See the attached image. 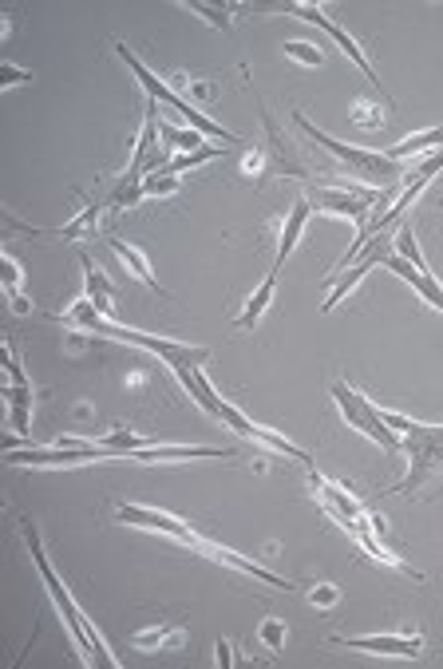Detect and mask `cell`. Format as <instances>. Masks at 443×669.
<instances>
[{
    "label": "cell",
    "mask_w": 443,
    "mask_h": 669,
    "mask_svg": "<svg viewBox=\"0 0 443 669\" xmlns=\"http://www.w3.org/2000/svg\"><path fill=\"white\" fill-rule=\"evenodd\" d=\"M309 483H313V491H316V500H321V507L328 511V519L333 523H340L345 527V535L352 542H357L360 551L369 554V559H376V563H384V566H392V571H400V574H408V578H416L420 583L423 574L420 571H411L404 559H396V554L380 542V515L376 511H369L364 503L352 495L348 488H340V483H333V479H325V476H316L313 468H309Z\"/></svg>",
    "instance_id": "cell-1"
},
{
    "label": "cell",
    "mask_w": 443,
    "mask_h": 669,
    "mask_svg": "<svg viewBox=\"0 0 443 669\" xmlns=\"http://www.w3.org/2000/svg\"><path fill=\"white\" fill-rule=\"evenodd\" d=\"M63 325H72L80 333H92V337H107V341H119V345H135V349H147L155 353L158 361H167L170 369H179V365H206L211 361V349H202V345H187V341H167V337H151V333H139V330H127V325H116L111 318H104L92 301H75L68 313H63Z\"/></svg>",
    "instance_id": "cell-2"
},
{
    "label": "cell",
    "mask_w": 443,
    "mask_h": 669,
    "mask_svg": "<svg viewBox=\"0 0 443 669\" xmlns=\"http://www.w3.org/2000/svg\"><path fill=\"white\" fill-rule=\"evenodd\" d=\"M24 542H28V554H32V563H36V571H40V578H44V586H48V598H52V606H56V614L63 618V626H68V634H72V642H75V649L84 654V666H111L116 669L119 661L111 658V649H107V642L99 637V630L87 622V614L75 606V598L68 595V586L60 583V574H56V566L48 563V554H44V542H40V535H36V527L32 523H24Z\"/></svg>",
    "instance_id": "cell-3"
},
{
    "label": "cell",
    "mask_w": 443,
    "mask_h": 669,
    "mask_svg": "<svg viewBox=\"0 0 443 669\" xmlns=\"http://www.w3.org/2000/svg\"><path fill=\"white\" fill-rule=\"evenodd\" d=\"M384 425L392 432H400L404 456H408V476L392 488V495H411L435 471H443V425H420V420H411V416H400V413H384Z\"/></svg>",
    "instance_id": "cell-4"
},
{
    "label": "cell",
    "mask_w": 443,
    "mask_h": 669,
    "mask_svg": "<svg viewBox=\"0 0 443 669\" xmlns=\"http://www.w3.org/2000/svg\"><path fill=\"white\" fill-rule=\"evenodd\" d=\"M294 123L301 131H306L309 139H313L316 147H325L328 155H337L340 167L352 170V179H364L372 187V191H384V187H392V182L408 179L404 175V163H392L384 151H364V147H348V143H340V139L325 135V131H316L313 123H309L301 111H294Z\"/></svg>",
    "instance_id": "cell-5"
},
{
    "label": "cell",
    "mask_w": 443,
    "mask_h": 669,
    "mask_svg": "<svg viewBox=\"0 0 443 669\" xmlns=\"http://www.w3.org/2000/svg\"><path fill=\"white\" fill-rule=\"evenodd\" d=\"M116 52H119V60H123V64L131 68V75H135L139 84H143V92H147V96L155 99V104L170 107V111H175V116H179L182 123H187V128L202 131V135H211V139H226V143H238V135H234V131L218 128V123H214L211 116H202L199 107H194V104H187V99H182L179 92H175V87H170L167 80H163V75H155V72H151V68L143 64V60H139L135 52H131V44L116 40Z\"/></svg>",
    "instance_id": "cell-6"
},
{
    "label": "cell",
    "mask_w": 443,
    "mask_h": 669,
    "mask_svg": "<svg viewBox=\"0 0 443 669\" xmlns=\"http://www.w3.org/2000/svg\"><path fill=\"white\" fill-rule=\"evenodd\" d=\"M384 266L400 277V282H408V286L416 289V294H420V298L428 301L435 313H443V286H440V277L428 270V262H423V254H420V246H416V230H411L408 223L396 226V238H392V254L384 258Z\"/></svg>",
    "instance_id": "cell-7"
},
{
    "label": "cell",
    "mask_w": 443,
    "mask_h": 669,
    "mask_svg": "<svg viewBox=\"0 0 443 669\" xmlns=\"http://www.w3.org/2000/svg\"><path fill=\"white\" fill-rule=\"evenodd\" d=\"M333 401H337L340 416H345V425L352 428V432H360L364 440H372L376 447H384L388 456L404 452L400 432H392V428L384 425V413H380L376 404L360 393V389H352L348 381H337V384H333Z\"/></svg>",
    "instance_id": "cell-8"
},
{
    "label": "cell",
    "mask_w": 443,
    "mask_h": 669,
    "mask_svg": "<svg viewBox=\"0 0 443 669\" xmlns=\"http://www.w3.org/2000/svg\"><path fill=\"white\" fill-rule=\"evenodd\" d=\"M119 523H131V527H143V531H155V535H167V539H179L182 547H199L202 535L190 527L187 519L179 515H170V511H158V507H143V503H119L116 507Z\"/></svg>",
    "instance_id": "cell-9"
},
{
    "label": "cell",
    "mask_w": 443,
    "mask_h": 669,
    "mask_svg": "<svg viewBox=\"0 0 443 669\" xmlns=\"http://www.w3.org/2000/svg\"><path fill=\"white\" fill-rule=\"evenodd\" d=\"M277 9L289 12V16H297V21H309V24H316V28H325L328 40L337 44L340 52H345L348 60H352V64H357L360 72H364V80H369L372 87H380V75H376V68L369 64V56L360 52V44L352 40V36H348L345 28H340V24L333 21V16H328L325 9H321V4H277Z\"/></svg>",
    "instance_id": "cell-10"
},
{
    "label": "cell",
    "mask_w": 443,
    "mask_h": 669,
    "mask_svg": "<svg viewBox=\"0 0 443 669\" xmlns=\"http://www.w3.org/2000/svg\"><path fill=\"white\" fill-rule=\"evenodd\" d=\"M218 425H226V428H230V432L246 435V440H253V444L270 447V452H277V456H289V459H297V464H306V468H313V456H309V452H301V447H297L294 440H285V435L270 432V428L253 425L250 416H246L242 408H234L230 401H226V408H222Z\"/></svg>",
    "instance_id": "cell-11"
},
{
    "label": "cell",
    "mask_w": 443,
    "mask_h": 669,
    "mask_svg": "<svg viewBox=\"0 0 443 669\" xmlns=\"http://www.w3.org/2000/svg\"><path fill=\"white\" fill-rule=\"evenodd\" d=\"M392 238H396V230H384V235H376L369 246H364V250H360V262H357V266L348 270V274L333 277V286H328L325 301H321V313H333V309H337L340 301H345L348 294H352V286H357L360 277L369 274L372 266H380V262H384V258L392 254Z\"/></svg>",
    "instance_id": "cell-12"
},
{
    "label": "cell",
    "mask_w": 443,
    "mask_h": 669,
    "mask_svg": "<svg viewBox=\"0 0 443 669\" xmlns=\"http://www.w3.org/2000/svg\"><path fill=\"white\" fill-rule=\"evenodd\" d=\"M333 646L357 649V654H372V658H423V637L420 634H360V637H333Z\"/></svg>",
    "instance_id": "cell-13"
},
{
    "label": "cell",
    "mask_w": 443,
    "mask_h": 669,
    "mask_svg": "<svg viewBox=\"0 0 443 669\" xmlns=\"http://www.w3.org/2000/svg\"><path fill=\"white\" fill-rule=\"evenodd\" d=\"M4 365H9V389H4V401H9V420H12V428H16V432H28L36 393H32L28 377H24L21 357H16L12 349H4Z\"/></svg>",
    "instance_id": "cell-14"
},
{
    "label": "cell",
    "mask_w": 443,
    "mask_h": 669,
    "mask_svg": "<svg viewBox=\"0 0 443 669\" xmlns=\"http://www.w3.org/2000/svg\"><path fill=\"white\" fill-rule=\"evenodd\" d=\"M384 191H345V187H321L316 191V206L337 218H357V223H369V214L376 211V202Z\"/></svg>",
    "instance_id": "cell-15"
},
{
    "label": "cell",
    "mask_w": 443,
    "mask_h": 669,
    "mask_svg": "<svg viewBox=\"0 0 443 669\" xmlns=\"http://www.w3.org/2000/svg\"><path fill=\"white\" fill-rule=\"evenodd\" d=\"M175 377H179V384L187 389V396L194 404H199L202 413L211 416V420H218L222 408H226V401L218 396V389H214L211 381H206V372H202V365H179V369H170Z\"/></svg>",
    "instance_id": "cell-16"
},
{
    "label": "cell",
    "mask_w": 443,
    "mask_h": 669,
    "mask_svg": "<svg viewBox=\"0 0 443 669\" xmlns=\"http://www.w3.org/2000/svg\"><path fill=\"white\" fill-rule=\"evenodd\" d=\"M309 214H313V202H309V199H297V202H294V211H289V218H285V226H282V238H277L274 274H282L285 258L294 254V246L301 242V235H306V226H309Z\"/></svg>",
    "instance_id": "cell-17"
},
{
    "label": "cell",
    "mask_w": 443,
    "mask_h": 669,
    "mask_svg": "<svg viewBox=\"0 0 443 669\" xmlns=\"http://www.w3.org/2000/svg\"><path fill=\"white\" fill-rule=\"evenodd\" d=\"M131 646L143 649V654H158V649H182L187 646V630L179 622H155L147 630H135L131 634Z\"/></svg>",
    "instance_id": "cell-18"
},
{
    "label": "cell",
    "mask_w": 443,
    "mask_h": 669,
    "mask_svg": "<svg viewBox=\"0 0 443 669\" xmlns=\"http://www.w3.org/2000/svg\"><path fill=\"white\" fill-rule=\"evenodd\" d=\"M435 151H443V128H428V131H420V135L400 139L396 147H384V155H388L392 163H404V159H416V155L428 159Z\"/></svg>",
    "instance_id": "cell-19"
},
{
    "label": "cell",
    "mask_w": 443,
    "mask_h": 669,
    "mask_svg": "<svg viewBox=\"0 0 443 669\" xmlns=\"http://www.w3.org/2000/svg\"><path fill=\"white\" fill-rule=\"evenodd\" d=\"M107 246L116 250V254H119V262H123V266L131 270V274H135L139 282H143V286L151 289V294H158V298H163V286H158V282H155V274H151V258L143 254L139 246H127L123 238H107Z\"/></svg>",
    "instance_id": "cell-20"
},
{
    "label": "cell",
    "mask_w": 443,
    "mask_h": 669,
    "mask_svg": "<svg viewBox=\"0 0 443 669\" xmlns=\"http://www.w3.org/2000/svg\"><path fill=\"white\" fill-rule=\"evenodd\" d=\"M274 294H277V274H270L262 286H258V294H250V301H246L242 313L234 318V325H238V330H253V325L265 318V309L274 306Z\"/></svg>",
    "instance_id": "cell-21"
},
{
    "label": "cell",
    "mask_w": 443,
    "mask_h": 669,
    "mask_svg": "<svg viewBox=\"0 0 443 669\" xmlns=\"http://www.w3.org/2000/svg\"><path fill=\"white\" fill-rule=\"evenodd\" d=\"M84 277H87V301L107 318V313H111V301H116V286L107 282V274L95 266L92 258H84Z\"/></svg>",
    "instance_id": "cell-22"
},
{
    "label": "cell",
    "mask_w": 443,
    "mask_h": 669,
    "mask_svg": "<svg viewBox=\"0 0 443 669\" xmlns=\"http://www.w3.org/2000/svg\"><path fill=\"white\" fill-rule=\"evenodd\" d=\"M158 139H163V147H167V151H179V155L206 147V143H202V131H194V128H175V123H158Z\"/></svg>",
    "instance_id": "cell-23"
},
{
    "label": "cell",
    "mask_w": 443,
    "mask_h": 669,
    "mask_svg": "<svg viewBox=\"0 0 443 669\" xmlns=\"http://www.w3.org/2000/svg\"><path fill=\"white\" fill-rule=\"evenodd\" d=\"M0 270H4V289H9L12 309H16V313H28V298L21 294V262L12 254H4L0 258Z\"/></svg>",
    "instance_id": "cell-24"
},
{
    "label": "cell",
    "mask_w": 443,
    "mask_h": 669,
    "mask_svg": "<svg viewBox=\"0 0 443 669\" xmlns=\"http://www.w3.org/2000/svg\"><path fill=\"white\" fill-rule=\"evenodd\" d=\"M222 151L226 147H199V151H187V155H175V159L167 163V175H182V170H190V167H202V163L218 159Z\"/></svg>",
    "instance_id": "cell-25"
},
{
    "label": "cell",
    "mask_w": 443,
    "mask_h": 669,
    "mask_svg": "<svg viewBox=\"0 0 443 669\" xmlns=\"http://www.w3.org/2000/svg\"><path fill=\"white\" fill-rule=\"evenodd\" d=\"M285 56L306 68H325V48H316V44H306V40H289L285 44Z\"/></svg>",
    "instance_id": "cell-26"
},
{
    "label": "cell",
    "mask_w": 443,
    "mask_h": 669,
    "mask_svg": "<svg viewBox=\"0 0 443 669\" xmlns=\"http://www.w3.org/2000/svg\"><path fill=\"white\" fill-rule=\"evenodd\" d=\"M182 9H190L194 16H206L218 33H230V9H218V4H206V0H182Z\"/></svg>",
    "instance_id": "cell-27"
},
{
    "label": "cell",
    "mask_w": 443,
    "mask_h": 669,
    "mask_svg": "<svg viewBox=\"0 0 443 669\" xmlns=\"http://www.w3.org/2000/svg\"><path fill=\"white\" fill-rule=\"evenodd\" d=\"M258 642L270 646V654H282L285 642H289V626H285L282 618H270V622H262V630H258Z\"/></svg>",
    "instance_id": "cell-28"
},
{
    "label": "cell",
    "mask_w": 443,
    "mask_h": 669,
    "mask_svg": "<svg viewBox=\"0 0 443 669\" xmlns=\"http://www.w3.org/2000/svg\"><path fill=\"white\" fill-rule=\"evenodd\" d=\"M95 218H99V206H87L75 223H68V226H60V235L63 238H84V235H92L95 230Z\"/></svg>",
    "instance_id": "cell-29"
},
{
    "label": "cell",
    "mask_w": 443,
    "mask_h": 669,
    "mask_svg": "<svg viewBox=\"0 0 443 669\" xmlns=\"http://www.w3.org/2000/svg\"><path fill=\"white\" fill-rule=\"evenodd\" d=\"M175 191H179V179L167 175V170H158V175L143 179V194H175Z\"/></svg>",
    "instance_id": "cell-30"
},
{
    "label": "cell",
    "mask_w": 443,
    "mask_h": 669,
    "mask_svg": "<svg viewBox=\"0 0 443 669\" xmlns=\"http://www.w3.org/2000/svg\"><path fill=\"white\" fill-rule=\"evenodd\" d=\"M337 598H340V590H337V586H328V583H316V586H309V602H313L316 610H328V606H337Z\"/></svg>",
    "instance_id": "cell-31"
},
{
    "label": "cell",
    "mask_w": 443,
    "mask_h": 669,
    "mask_svg": "<svg viewBox=\"0 0 443 669\" xmlns=\"http://www.w3.org/2000/svg\"><path fill=\"white\" fill-rule=\"evenodd\" d=\"M0 80H4V87H16V84H28L32 72H24V68L16 64H4V72H0Z\"/></svg>",
    "instance_id": "cell-32"
},
{
    "label": "cell",
    "mask_w": 443,
    "mask_h": 669,
    "mask_svg": "<svg viewBox=\"0 0 443 669\" xmlns=\"http://www.w3.org/2000/svg\"><path fill=\"white\" fill-rule=\"evenodd\" d=\"M214 649H218V666H222V669L234 666V649L226 646V642H218V646H214Z\"/></svg>",
    "instance_id": "cell-33"
}]
</instances>
